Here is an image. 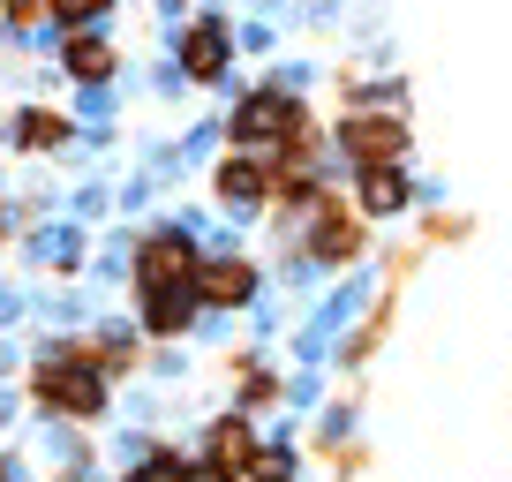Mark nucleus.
<instances>
[{"mask_svg":"<svg viewBox=\"0 0 512 482\" xmlns=\"http://www.w3.org/2000/svg\"><path fill=\"white\" fill-rule=\"evenodd\" d=\"M23 392H31L38 415L83 422V430H106L113 407H121V385H113V377L91 362V347H83V324H76V332H38L31 339Z\"/></svg>","mask_w":512,"mask_h":482,"instance_id":"nucleus-1","label":"nucleus"},{"mask_svg":"<svg viewBox=\"0 0 512 482\" xmlns=\"http://www.w3.org/2000/svg\"><path fill=\"white\" fill-rule=\"evenodd\" d=\"M302 129H317V113L302 106V91H287V83H256V91L234 98V113H226V136H234L241 151H279L294 144Z\"/></svg>","mask_w":512,"mask_h":482,"instance_id":"nucleus-2","label":"nucleus"},{"mask_svg":"<svg viewBox=\"0 0 512 482\" xmlns=\"http://www.w3.org/2000/svg\"><path fill=\"white\" fill-rule=\"evenodd\" d=\"M339 159L362 174V166H407V144H415V129L400 121V106H354L339 113V129H332Z\"/></svg>","mask_w":512,"mask_h":482,"instance_id":"nucleus-3","label":"nucleus"},{"mask_svg":"<svg viewBox=\"0 0 512 482\" xmlns=\"http://www.w3.org/2000/svg\"><path fill=\"white\" fill-rule=\"evenodd\" d=\"M196 264H204L196 234H181L174 219H151L144 234H136V264H128V294H144V287H196Z\"/></svg>","mask_w":512,"mask_h":482,"instance_id":"nucleus-4","label":"nucleus"},{"mask_svg":"<svg viewBox=\"0 0 512 482\" xmlns=\"http://www.w3.org/2000/svg\"><path fill=\"white\" fill-rule=\"evenodd\" d=\"M302 249H309L317 272H354V264L369 257V219L362 211H339V196L324 189L317 211H309V226H302Z\"/></svg>","mask_w":512,"mask_h":482,"instance_id":"nucleus-5","label":"nucleus"},{"mask_svg":"<svg viewBox=\"0 0 512 482\" xmlns=\"http://www.w3.org/2000/svg\"><path fill=\"white\" fill-rule=\"evenodd\" d=\"M196 302L249 317V309L264 302V264H256L249 249H204V264H196Z\"/></svg>","mask_w":512,"mask_h":482,"instance_id":"nucleus-6","label":"nucleus"},{"mask_svg":"<svg viewBox=\"0 0 512 482\" xmlns=\"http://www.w3.org/2000/svg\"><path fill=\"white\" fill-rule=\"evenodd\" d=\"M234 53H241V38H234L226 16H196V23L174 31V61H181V76H189L196 91H219V83L234 76Z\"/></svg>","mask_w":512,"mask_h":482,"instance_id":"nucleus-7","label":"nucleus"},{"mask_svg":"<svg viewBox=\"0 0 512 482\" xmlns=\"http://www.w3.org/2000/svg\"><path fill=\"white\" fill-rule=\"evenodd\" d=\"M211 204L226 211V219H256V211H272V166H264V151H226L219 166H211Z\"/></svg>","mask_w":512,"mask_h":482,"instance_id":"nucleus-8","label":"nucleus"},{"mask_svg":"<svg viewBox=\"0 0 512 482\" xmlns=\"http://www.w3.org/2000/svg\"><path fill=\"white\" fill-rule=\"evenodd\" d=\"M83 347H91V362L113 377V385H128V377H144V354H151V339H144V324H136V309H128V317L98 309V317L83 324Z\"/></svg>","mask_w":512,"mask_h":482,"instance_id":"nucleus-9","label":"nucleus"},{"mask_svg":"<svg viewBox=\"0 0 512 482\" xmlns=\"http://www.w3.org/2000/svg\"><path fill=\"white\" fill-rule=\"evenodd\" d=\"M23 264H31V272H53V279H83V264H91V234H83V219L68 211V219L23 226Z\"/></svg>","mask_w":512,"mask_h":482,"instance_id":"nucleus-10","label":"nucleus"},{"mask_svg":"<svg viewBox=\"0 0 512 482\" xmlns=\"http://www.w3.org/2000/svg\"><path fill=\"white\" fill-rule=\"evenodd\" d=\"M196 452H204V460H219L226 475H249L256 452H264V422L241 415V407H219L211 422H196Z\"/></svg>","mask_w":512,"mask_h":482,"instance_id":"nucleus-11","label":"nucleus"},{"mask_svg":"<svg viewBox=\"0 0 512 482\" xmlns=\"http://www.w3.org/2000/svg\"><path fill=\"white\" fill-rule=\"evenodd\" d=\"M226 370V385H234V400L226 407H241V415H279V392H287V377H279V362H264V347H234L219 362Z\"/></svg>","mask_w":512,"mask_h":482,"instance_id":"nucleus-12","label":"nucleus"},{"mask_svg":"<svg viewBox=\"0 0 512 482\" xmlns=\"http://www.w3.org/2000/svg\"><path fill=\"white\" fill-rule=\"evenodd\" d=\"M0 136H8V151H23V159H53V151H68L83 129H76V113H53V106L31 98V106L8 113V129H0Z\"/></svg>","mask_w":512,"mask_h":482,"instance_id":"nucleus-13","label":"nucleus"},{"mask_svg":"<svg viewBox=\"0 0 512 482\" xmlns=\"http://www.w3.org/2000/svg\"><path fill=\"white\" fill-rule=\"evenodd\" d=\"M196 317H204L196 287H144V294H136V324H144V339H189Z\"/></svg>","mask_w":512,"mask_h":482,"instance_id":"nucleus-14","label":"nucleus"},{"mask_svg":"<svg viewBox=\"0 0 512 482\" xmlns=\"http://www.w3.org/2000/svg\"><path fill=\"white\" fill-rule=\"evenodd\" d=\"M392 317H400V302H392V294H384V302H369L362 317H354L347 332H339L332 370H339V377H362V370H369V354H377L384 339H392Z\"/></svg>","mask_w":512,"mask_h":482,"instance_id":"nucleus-15","label":"nucleus"},{"mask_svg":"<svg viewBox=\"0 0 512 482\" xmlns=\"http://www.w3.org/2000/svg\"><path fill=\"white\" fill-rule=\"evenodd\" d=\"M31 452H38V467H46V475H61V467L98 460V430L61 422V415H38V422H31Z\"/></svg>","mask_w":512,"mask_h":482,"instance_id":"nucleus-16","label":"nucleus"},{"mask_svg":"<svg viewBox=\"0 0 512 482\" xmlns=\"http://www.w3.org/2000/svg\"><path fill=\"white\" fill-rule=\"evenodd\" d=\"M407 204H415V181H407L400 166H362V174H354V211H362V219H400Z\"/></svg>","mask_w":512,"mask_h":482,"instance_id":"nucleus-17","label":"nucleus"},{"mask_svg":"<svg viewBox=\"0 0 512 482\" xmlns=\"http://www.w3.org/2000/svg\"><path fill=\"white\" fill-rule=\"evenodd\" d=\"M61 68H68L76 83H113V76H121V53H113L106 31H76V38L61 46Z\"/></svg>","mask_w":512,"mask_h":482,"instance_id":"nucleus-18","label":"nucleus"},{"mask_svg":"<svg viewBox=\"0 0 512 482\" xmlns=\"http://www.w3.org/2000/svg\"><path fill=\"white\" fill-rule=\"evenodd\" d=\"M354 437H362V400H324L317 407V430H309V445H317V460H332L339 445H354Z\"/></svg>","mask_w":512,"mask_h":482,"instance_id":"nucleus-19","label":"nucleus"},{"mask_svg":"<svg viewBox=\"0 0 512 482\" xmlns=\"http://www.w3.org/2000/svg\"><path fill=\"white\" fill-rule=\"evenodd\" d=\"M31 309H38V324H46V332H76V324L98 317L83 287H46V294H31Z\"/></svg>","mask_w":512,"mask_h":482,"instance_id":"nucleus-20","label":"nucleus"},{"mask_svg":"<svg viewBox=\"0 0 512 482\" xmlns=\"http://www.w3.org/2000/svg\"><path fill=\"white\" fill-rule=\"evenodd\" d=\"M113 482H189V452H181V445H166V437H159V445H151L144 460H136V467H121Z\"/></svg>","mask_w":512,"mask_h":482,"instance_id":"nucleus-21","label":"nucleus"},{"mask_svg":"<svg viewBox=\"0 0 512 482\" xmlns=\"http://www.w3.org/2000/svg\"><path fill=\"white\" fill-rule=\"evenodd\" d=\"M144 377H151V385H189V377H196V354H189V339H151V354H144Z\"/></svg>","mask_w":512,"mask_h":482,"instance_id":"nucleus-22","label":"nucleus"},{"mask_svg":"<svg viewBox=\"0 0 512 482\" xmlns=\"http://www.w3.org/2000/svg\"><path fill=\"white\" fill-rule=\"evenodd\" d=\"M0 31L8 46H31L38 31H53V0H0Z\"/></svg>","mask_w":512,"mask_h":482,"instance_id":"nucleus-23","label":"nucleus"},{"mask_svg":"<svg viewBox=\"0 0 512 482\" xmlns=\"http://www.w3.org/2000/svg\"><path fill=\"white\" fill-rule=\"evenodd\" d=\"M113 23V0H53V31L76 38V31H106Z\"/></svg>","mask_w":512,"mask_h":482,"instance_id":"nucleus-24","label":"nucleus"},{"mask_svg":"<svg viewBox=\"0 0 512 482\" xmlns=\"http://www.w3.org/2000/svg\"><path fill=\"white\" fill-rule=\"evenodd\" d=\"M151 445H159V430H151V422H121V430L106 437V467L121 475V467H136V460H144Z\"/></svg>","mask_w":512,"mask_h":482,"instance_id":"nucleus-25","label":"nucleus"},{"mask_svg":"<svg viewBox=\"0 0 512 482\" xmlns=\"http://www.w3.org/2000/svg\"><path fill=\"white\" fill-rule=\"evenodd\" d=\"M196 347H219V354H234L241 339H234V309H204V317H196Z\"/></svg>","mask_w":512,"mask_h":482,"instance_id":"nucleus-26","label":"nucleus"},{"mask_svg":"<svg viewBox=\"0 0 512 482\" xmlns=\"http://www.w3.org/2000/svg\"><path fill=\"white\" fill-rule=\"evenodd\" d=\"M0 482H46L38 452H31V445H0Z\"/></svg>","mask_w":512,"mask_h":482,"instance_id":"nucleus-27","label":"nucleus"},{"mask_svg":"<svg viewBox=\"0 0 512 482\" xmlns=\"http://www.w3.org/2000/svg\"><path fill=\"white\" fill-rule=\"evenodd\" d=\"M68 211H76L83 226H91V219H106V211H113V189H106V181H83V189L68 196Z\"/></svg>","mask_w":512,"mask_h":482,"instance_id":"nucleus-28","label":"nucleus"},{"mask_svg":"<svg viewBox=\"0 0 512 482\" xmlns=\"http://www.w3.org/2000/svg\"><path fill=\"white\" fill-rule=\"evenodd\" d=\"M23 400H31L23 385H0V445H8V437L23 430Z\"/></svg>","mask_w":512,"mask_h":482,"instance_id":"nucleus-29","label":"nucleus"},{"mask_svg":"<svg viewBox=\"0 0 512 482\" xmlns=\"http://www.w3.org/2000/svg\"><path fill=\"white\" fill-rule=\"evenodd\" d=\"M23 317H31V294H23V287H8V279H0V332H16Z\"/></svg>","mask_w":512,"mask_h":482,"instance_id":"nucleus-30","label":"nucleus"},{"mask_svg":"<svg viewBox=\"0 0 512 482\" xmlns=\"http://www.w3.org/2000/svg\"><path fill=\"white\" fill-rule=\"evenodd\" d=\"M23 370H31V354H23L8 332H0V385H23Z\"/></svg>","mask_w":512,"mask_h":482,"instance_id":"nucleus-31","label":"nucleus"},{"mask_svg":"<svg viewBox=\"0 0 512 482\" xmlns=\"http://www.w3.org/2000/svg\"><path fill=\"white\" fill-rule=\"evenodd\" d=\"M181 91H196V83L181 76V61L174 68H151V98H181Z\"/></svg>","mask_w":512,"mask_h":482,"instance_id":"nucleus-32","label":"nucleus"},{"mask_svg":"<svg viewBox=\"0 0 512 482\" xmlns=\"http://www.w3.org/2000/svg\"><path fill=\"white\" fill-rule=\"evenodd\" d=\"M46 482H113V467L106 460H83V467H61V475H46Z\"/></svg>","mask_w":512,"mask_h":482,"instance_id":"nucleus-33","label":"nucleus"},{"mask_svg":"<svg viewBox=\"0 0 512 482\" xmlns=\"http://www.w3.org/2000/svg\"><path fill=\"white\" fill-rule=\"evenodd\" d=\"M189 482H241V475H226L219 460H204V452H189Z\"/></svg>","mask_w":512,"mask_h":482,"instance_id":"nucleus-34","label":"nucleus"}]
</instances>
